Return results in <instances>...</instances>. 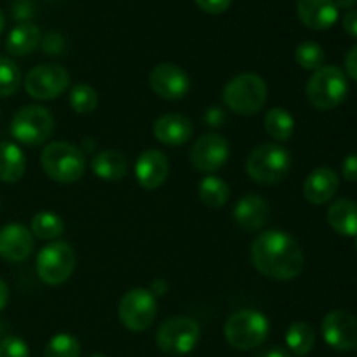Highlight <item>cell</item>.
I'll use <instances>...</instances> for the list:
<instances>
[{"mask_svg":"<svg viewBox=\"0 0 357 357\" xmlns=\"http://www.w3.org/2000/svg\"><path fill=\"white\" fill-rule=\"evenodd\" d=\"M150 293H152L153 296L166 295V293H167V284L164 281H153L152 282V288H150Z\"/></svg>","mask_w":357,"mask_h":357,"instance_id":"cell-42","label":"cell"},{"mask_svg":"<svg viewBox=\"0 0 357 357\" xmlns=\"http://www.w3.org/2000/svg\"><path fill=\"white\" fill-rule=\"evenodd\" d=\"M251 261L265 278L291 281L303 271L305 257L300 244L282 230H267L251 244Z\"/></svg>","mask_w":357,"mask_h":357,"instance_id":"cell-1","label":"cell"},{"mask_svg":"<svg viewBox=\"0 0 357 357\" xmlns=\"http://www.w3.org/2000/svg\"><path fill=\"white\" fill-rule=\"evenodd\" d=\"M135 174L138 183L146 190H155L164 181L167 180L169 174V160L164 152L157 149L145 150L138 157L135 166Z\"/></svg>","mask_w":357,"mask_h":357,"instance_id":"cell-16","label":"cell"},{"mask_svg":"<svg viewBox=\"0 0 357 357\" xmlns=\"http://www.w3.org/2000/svg\"><path fill=\"white\" fill-rule=\"evenodd\" d=\"M33 14V9H31V3L28 0H20V2L14 3V16L17 20H26Z\"/></svg>","mask_w":357,"mask_h":357,"instance_id":"cell-39","label":"cell"},{"mask_svg":"<svg viewBox=\"0 0 357 357\" xmlns=\"http://www.w3.org/2000/svg\"><path fill=\"white\" fill-rule=\"evenodd\" d=\"M91 169L100 180L119 181L128 174V159L119 150H103L91 159Z\"/></svg>","mask_w":357,"mask_h":357,"instance_id":"cell-22","label":"cell"},{"mask_svg":"<svg viewBox=\"0 0 357 357\" xmlns=\"http://www.w3.org/2000/svg\"><path fill=\"white\" fill-rule=\"evenodd\" d=\"M77 257L72 244L66 241H54L40 250L37 257V274L40 281L49 286H59L72 278Z\"/></svg>","mask_w":357,"mask_h":357,"instance_id":"cell-8","label":"cell"},{"mask_svg":"<svg viewBox=\"0 0 357 357\" xmlns=\"http://www.w3.org/2000/svg\"><path fill=\"white\" fill-rule=\"evenodd\" d=\"M3 26H6V17H3L2 10H0V33L3 31Z\"/></svg>","mask_w":357,"mask_h":357,"instance_id":"cell-44","label":"cell"},{"mask_svg":"<svg viewBox=\"0 0 357 357\" xmlns=\"http://www.w3.org/2000/svg\"><path fill=\"white\" fill-rule=\"evenodd\" d=\"M295 59L298 63L300 68L303 70H319L321 66H324V59H326V54H324V49L321 47L317 42L305 40L296 47L295 51Z\"/></svg>","mask_w":357,"mask_h":357,"instance_id":"cell-29","label":"cell"},{"mask_svg":"<svg viewBox=\"0 0 357 357\" xmlns=\"http://www.w3.org/2000/svg\"><path fill=\"white\" fill-rule=\"evenodd\" d=\"M42 31L33 23H20L7 35L6 49L13 56H28L40 45Z\"/></svg>","mask_w":357,"mask_h":357,"instance_id":"cell-23","label":"cell"},{"mask_svg":"<svg viewBox=\"0 0 357 357\" xmlns=\"http://www.w3.org/2000/svg\"><path fill=\"white\" fill-rule=\"evenodd\" d=\"M195 3L208 14H222L229 9L232 0H195Z\"/></svg>","mask_w":357,"mask_h":357,"instance_id":"cell-34","label":"cell"},{"mask_svg":"<svg viewBox=\"0 0 357 357\" xmlns=\"http://www.w3.org/2000/svg\"><path fill=\"white\" fill-rule=\"evenodd\" d=\"M33 234L21 223H9L0 229V258L21 264L33 253Z\"/></svg>","mask_w":357,"mask_h":357,"instance_id":"cell-15","label":"cell"},{"mask_svg":"<svg viewBox=\"0 0 357 357\" xmlns=\"http://www.w3.org/2000/svg\"><path fill=\"white\" fill-rule=\"evenodd\" d=\"M44 357H80V344L68 333H58L47 342Z\"/></svg>","mask_w":357,"mask_h":357,"instance_id":"cell-32","label":"cell"},{"mask_svg":"<svg viewBox=\"0 0 357 357\" xmlns=\"http://www.w3.org/2000/svg\"><path fill=\"white\" fill-rule=\"evenodd\" d=\"M344 30L352 37H357V9H351L344 17Z\"/></svg>","mask_w":357,"mask_h":357,"instance_id":"cell-38","label":"cell"},{"mask_svg":"<svg viewBox=\"0 0 357 357\" xmlns=\"http://www.w3.org/2000/svg\"><path fill=\"white\" fill-rule=\"evenodd\" d=\"M268 89L265 80L257 73H239L227 82L223 103L237 115H255L265 107Z\"/></svg>","mask_w":357,"mask_h":357,"instance_id":"cell-2","label":"cell"},{"mask_svg":"<svg viewBox=\"0 0 357 357\" xmlns=\"http://www.w3.org/2000/svg\"><path fill=\"white\" fill-rule=\"evenodd\" d=\"M150 89L159 98L167 101H178L190 91V77L180 66L171 63H160L149 75Z\"/></svg>","mask_w":357,"mask_h":357,"instance_id":"cell-13","label":"cell"},{"mask_svg":"<svg viewBox=\"0 0 357 357\" xmlns=\"http://www.w3.org/2000/svg\"><path fill=\"white\" fill-rule=\"evenodd\" d=\"M324 342L335 351H352L357 347V319L347 310L326 314L321 324Z\"/></svg>","mask_w":357,"mask_h":357,"instance_id":"cell-14","label":"cell"},{"mask_svg":"<svg viewBox=\"0 0 357 357\" xmlns=\"http://www.w3.org/2000/svg\"><path fill=\"white\" fill-rule=\"evenodd\" d=\"M199 197H201L202 204H206L211 209H222L227 206L230 199V188L222 178L218 176H209L202 178L199 183Z\"/></svg>","mask_w":357,"mask_h":357,"instance_id":"cell-26","label":"cell"},{"mask_svg":"<svg viewBox=\"0 0 357 357\" xmlns=\"http://www.w3.org/2000/svg\"><path fill=\"white\" fill-rule=\"evenodd\" d=\"M54 131V119L40 105L20 108L10 121V135L26 146H37L47 142Z\"/></svg>","mask_w":357,"mask_h":357,"instance_id":"cell-7","label":"cell"},{"mask_svg":"<svg viewBox=\"0 0 357 357\" xmlns=\"http://www.w3.org/2000/svg\"><path fill=\"white\" fill-rule=\"evenodd\" d=\"M201 328L197 321L187 316H173L164 321L155 335L157 347L167 356L190 354L199 344Z\"/></svg>","mask_w":357,"mask_h":357,"instance_id":"cell-9","label":"cell"},{"mask_svg":"<svg viewBox=\"0 0 357 357\" xmlns=\"http://www.w3.org/2000/svg\"><path fill=\"white\" fill-rule=\"evenodd\" d=\"M21 86V70L7 56H0V98L16 93Z\"/></svg>","mask_w":357,"mask_h":357,"instance_id":"cell-31","label":"cell"},{"mask_svg":"<svg viewBox=\"0 0 357 357\" xmlns=\"http://www.w3.org/2000/svg\"><path fill=\"white\" fill-rule=\"evenodd\" d=\"M223 333L229 345L237 351H253L267 340L271 333V323L267 316L258 310H237L227 319Z\"/></svg>","mask_w":357,"mask_h":357,"instance_id":"cell-5","label":"cell"},{"mask_svg":"<svg viewBox=\"0 0 357 357\" xmlns=\"http://www.w3.org/2000/svg\"><path fill=\"white\" fill-rule=\"evenodd\" d=\"M342 176L347 181H357V153H351L342 162Z\"/></svg>","mask_w":357,"mask_h":357,"instance_id":"cell-35","label":"cell"},{"mask_svg":"<svg viewBox=\"0 0 357 357\" xmlns=\"http://www.w3.org/2000/svg\"><path fill=\"white\" fill-rule=\"evenodd\" d=\"M345 72H347V75L351 77L352 80L357 82V45L352 47L351 51L347 52V56H345Z\"/></svg>","mask_w":357,"mask_h":357,"instance_id":"cell-37","label":"cell"},{"mask_svg":"<svg viewBox=\"0 0 357 357\" xmlns=\"http://www.w3.org/2000/svg\"><path fill=\"white\" fill-rule=\"evenodd\" d=\"M42 169L58 183H75L86 171L82 150L66 142H52L42 150Z\"/></svg>","mask_w":357,"mask_h":357,"instance_id":"cell-6","label":"cell"},{"mask_svg":"<svg viewBox=\"0 0 357 357\" xmlns=\"http://www.w3.org/2000/svg\"><path fill=\"white\" fill-rule=\"evenodd\" d=\"M70 107L75 114L87 115L96 110L98 107V93L89 84H77L70 91Z\"/></svg>","mask_w":357,"mask_h":357,"instance_id":"cell-30","label":"cell"},{"mask_svg":"<svg viewBox=\"0 0 357 357\" xmlns=\"http://www.w3.org/2000/svg\"><path fill=\"white\" fill-rule=\"evenodd\" d=\"M91 357H107V356H101V354H94V356H91Z\"/></svg>","mask_w":357,"mask_h":357,"instance_id":"cell-45","label":"cell"},{"mask_svg":"<svg viewBox=\"0 0 357 357\" xmlns=\"http://www.w3.org/2000/svg\"><path fill=\"white\" fill-rule=\"evenodd\" d=\"M286 345L295 356H307L316 345V331L309 323L296 321L286 331Z\"/></svg>","mask_w":357,"mask_h":357,"instance_id":"cell-27","label":"cell"},{"mask_svg":"<svg viewBox=\"0 0 357 357\" xmlns=\"http://www.w3.org/2000/svg\"><path fill=\"white\" fill-rule=\"evenodd\" d=\"M70 86L68 70L61 65H38L24 77V91L38 101L56 100Z\"/></svg>","mask_w":357,"mask_h":357,"instance_id":"cell-11","label":"cell"},{"mask_svg":"<svg viewBox=\"0 0 357 357\" xmlns=\"http://www.w3.org/2000/svg\"><path fill=\"white\" fill-rule=\"evenodd\" d=\"M338 187H340L338 174L331 167L321 166L314 169L303 181V197L314 206L326 204L335 197Z\"/></svg>","mask_w":357,"mask_h":357,"instance_id":"cell-18","label":"cell"},{"mask_svg":"<svg viewBox=\"0 0 357 357\" xmlns=\"http://www.w3.org/2000/svg\"><path fill=\"white\" fill-rule=\"evenodd\" d=\"M305 94L310 105L317 110H333V108L340 107L347 98V75L338 66H321L307 80Z\"/></svg>","mask_w":357,"mask_h":357,"instance_id":"cell-4","label":"cell"},{"mask_svg":"<svg viewBox=\"0 0 357 357\" xmlns=\"http://www.w3.org/2000/svg\"><path fill=\"white\" fill-rule=\"evenodd\" d=\"M0 357H30V349L20 337H6L0 342Z\"/></svg>","mask_w":357,"mask_h":357,"instance_id":"cell-33","label":"cell"},{"mask_svg":"<svg viewBox=\"0 0 357 357\" xmlns=\"http://www.w3.org/2000/svg\"><path fill=\"white\" fill-rule=\"evenodd\" d=\"M229 153L230 149L227 139L215 132H208L192 145L190 162L201 173L213 174L225 166V162L229 160Z\"/></svg>","mask_w":357,"mask_h":357,"instance_id":"cell-12","label":"cell"},{"mask_svg":"<svg viewBox=\"0 0 357 357\" xmlns=\"http://www.w3.org/2000/svg\"><path fill=\"white\" fill-rule=\"evenodd\" d=\"M255 357H291V356H289V352L284 351V349L272 347V349H267V351L260 352V354Z\"/></svg>","mask_w":357,"mask_h":357,"instance_id":"cell-40","label":"cell"},{"mask_svg":"<svg viewBox=\"0 0 357 357\" xmlns=\"http://www.w3.org/2000/svg\"><path fill=\"white\" fill-rule=\"evenodd\" d=\"M44 49L47 54H59L63 49V40L58 33H49L44 40Z\"/></svg>","mask_w":357,"mask_h":357,"instance_id":"cell-36","label":"cell"},{"mask_svg":"<svg viewBox=\"0 0 357 357\" xmlns=\"http://www.w3.org/2000/svg\"><path fill=\"white\" fill-rule=\"evenodd\" d=\"M264 126L267 135L279 143L288 142L293 132H295V119L282 107H275L268 110L267 115H265Z\"/></svg>","mask_w":357,"mask_h":357,"instance_id":"cell-25","label":"cell"},{"mask_svg":"<svg viewBox=\"0 0 357 357\" xmlns=\"http://www.w3.org/2000/svg\"><path fill=\"white\" fill-rule=\"evenodd\" d=\"M153 136L157 142L167 146H181L190 142L194 126L190 119L181 114H164L153 122Z\"/></svg>","mask_w":357,"mask_h":357,"instance_id":"cell-17","label":"cell"},{"mask_svg":"<svg viewBox=\"0 0 357 357\" xmlns=\"http://www.w3.org/2000/svg\"><path fill=\"white\" fill-rule=\"evenodd\" d=\"M296 14L303 26L310 30H328L338 20L335 0H300Z\"/></svg>","mask_w":357,"mask_h":357,"instance_id":"cell-19","label":"cell"},{"mask_svg":"<svg viewBox=\"0 0 357 357\" xmlns=\"http://www.w3.org/2000/svg\"><path fill=\"white\" fill-rule=\"evenodd\" d=\"M65 232V222L59 215L51 211H40L31 218V234L38 239H58Z\"/></svg>","mask_w":357,"mask_h":357,"instance_id":"cell-28","label":"cell"},{"mask_svg":"<svg viewBox=\"0 0 357 357\" xmlns=\"http://www.w3.org/2000/svg\"><path fill=\"white\" fill-rule=\"evenodd\" d=\"M328 223L342 237L357 236V204L351 199H338L328 208Z\"/></svg>","mask_w":357,"mask_h":357,"instance_id":"cell-21","label":"cell"},{"mask_svg":"<svg viewBox=\"0 0 357 357\" xmlns=\"http://www.w3.org/2000/svg\"><path fill=\"white\" fill-rule=\"evenodd\" d=\"M232 215L237 225H241L243 229L258 230L267 225L268 218H271V204L260 195L248 194L236 202Z\"/></svg>","mask_w":357,"mask_h":357,"instance_id":"cell-20","label":"cell"},{"mask_svg":"<svg viewBox=\"0 0 357 357\" xmlns=\"http://www.w3.org/2000/svg\"><path fill=\"white\" fill-rule=\"evenodd\" d=\"M7 302H9V286L6 284V281L0 279V312L6 309Z\"/></svg>","mask_w":357,"mask_h":357,"instance_id":"cell-41","label":"cell"},{"mask_svg":"<svg viewBox=\"0 0 357 357\" xmlns=\"http://www.w3.org/2000/svg\"><path fill=\"white\" fill-rule=\"evenodd\" d=\"M291 169V153L278 143H264L251 150L246 159V173L255 183L275 185Z\"/></svg>","mask_w":357,"mask_h":357,"instance_id":"cell-3","label":"cell"},{"mask_svg":"<svg viewBox=\"0 0 357 357\" xmlns=\"http://www.w3.org/2000/svg\"><path fill=\"white\" fill-rule=\"evenodd\" d=\"M26 171V157L13 142L0 143V181L16 183Z\"/></svg>","mask_w":357,"mask_h":357,"instance_id":"cell-24","label":"cell"},{"mask_svg":"<svg viewBox=\"0 0 357 357\" xmlns=\"http://www.w3.org/2000/svg\"><path fill=\"white\" fill-rule=\"evenodd\" d=\"M157 316V300L145 288H132L119 302V319L129 331L149 330Z\"/></svg>","mask_w":357,"mask_h":357,"instance_id":"cell-10","label":"cell"},{"mask_svg":"<svg viewBox=\"0 0 357 357\" xmlns=\"http://www.w3.org/2000/svg\"><path fill=\"white\" fill-rule=\"evenodd\" d=\"M338 9H352L356 6L357 0H335Z\"/></svg>","mask_w":357,"mask_h":357,"instance_id":"cell-43","label":"cell"},{"mask_svg":"<svg viewBox=\"0 0 357 357\" xmlns=\"http://www.w3.org/2000/svg\"><path fill=\"white\" fill-rule=\"evenodd\" d=\"M354 239H356V241H354V244H356V250H357V236L354 237Z\"/></svg>","mask_w":357,"mask_h":357,"instance_id":"cell-46","label":"cell"}]
</instances>
